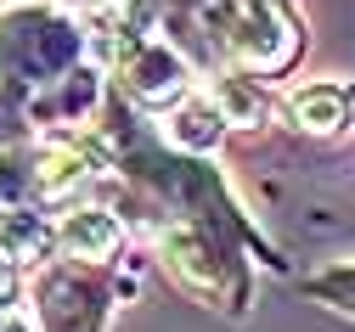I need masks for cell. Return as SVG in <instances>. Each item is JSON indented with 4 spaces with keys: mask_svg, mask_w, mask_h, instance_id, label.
<instances>
[{
    "mask_svg": "<svg viewBox=\"0 0 355 332\" xmlns=\"http://www.w3.org/2000/svg\"><path fill=\"white\" fill-rule=\"evenodd\" d=\"M85 51V28L51 6H17L0 17V85H57L73 79V57Z\"/></svg>",
    "mask_w": 355,
    "mask_h": 332,
    "instance_id": "cell-1",
    "label": "cell"
},
{
    "mask_svg": "<svg viewBox=\"0 0 355 332\" xmlns=\"http://www.w3.org/2000/svg\"><path fill=\"white\" fill-rule=\"evenodd\" d=\"M203 28L214 51H226L232 62L259 73H282L299 51V23L282 0H209Z\"/></svg>",
    "mask_w": 355,
    "mask_h": 332,
    "instance_id": "cell-2",
    "label": "cell"
},
{
    "mask_svg": "<svg viewBox=\"0 0 355 332\" xmlns=\"http://www.w3.org/2000/svg\"><path fill=\"white\" fill-rule=\"evenodd\" d=\"M124 85H130V96H141V102H175V96H181V57H175L169 51V45L164 40H147V34H136V40H130L124 45Z\"/></svg>",
    "mask_w": 355,
    "mask_h": 332,
    "instance_id": "cell-3",
    "label": "cell"
},
{
    "mask_svg": "<svg viewBox=\"0 0 355 332\" xmlns=\"http://www.w3.org/2000/svg\"><path fill=\"white\" fill-rule=\"evenodd\" d=\"M119 220L113 214H102V209H85V214H68L62 220V231H57V243L68 248V254H79V259H107L113 248H119Z\"/></svg>",
    "mask_w": 355,
    "mask_h": 332,
    "instance_id": "cell-4",
    "label": "cell"
},
{
    "mask_svg": "<svg viewBox=\"0 0 355 332\" xmlns=\"http://www.w3.org/2000/svg\"><path fill=\"white\" fill-rule=\"evenodd\" d=\"M293 119L304 130H316V135H333L349 119V102L338 96V90H304V96H293Z\"/></svg>",
    "mask_w": 355,
    "mask_h": 332,
    "instance_id": "cell-5",
    "label": "cell"
},
{
    "mask_svg": "<svg viewBox=\"0 0 355 332\" xmlns=\"http://www.w3.org/2000/svg\"><path fill=\"white\" fill-rule=\"evenodd\" d=\"M169 6H203V0H169Z\"/></svg>",
    "mask_w": 355,
    "mask_h": 332,
    "instance_id": "cell-6",
    "label": "cell"
}]
</instances>
